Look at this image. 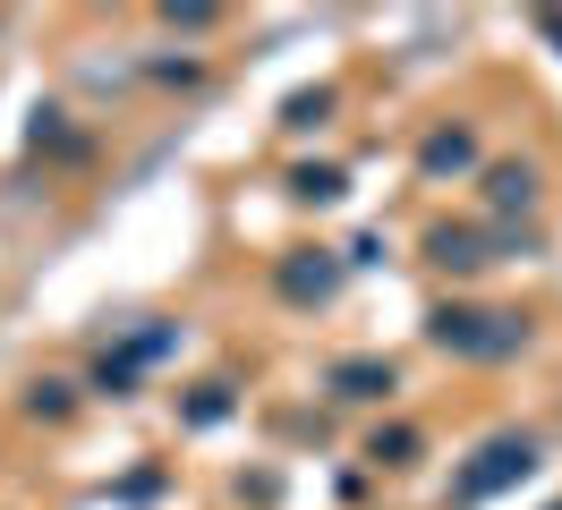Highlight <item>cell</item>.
Wrapping results in <instances>:
<instances>
[{"label": "cell", "mask_w": 562, "mask_h": 510, "mask_svg": "<svg viewBox=\"0 0 562 510\" xmlns=\"http://www.w3.org/2000/svg\"><path fill=\"white\" fill-rule=\"evenodd\" d=\"M435 332H443V349H469V358H503V349L520 340V324H503V315H435Z\"/></svg>", "instance_id": "1"}, {"label": "cell", "mask_w": 562, "mask_h": 510, "mask_svg": "<svg viewBox=\"0 0 562 510\" xmlns=\"http://www.w3.org/2000/svg\"><path fill=\"white\" fill-rule=\"evenodd\" d=\"M528 460H537V451H528V442H494L486 460H477V468L460 476V502H486L494 485H512V476H528Z\"/></svg>", "instance_id": "2"}, {"label": "cell", "mask_w": 562, "mask_h": 510, "mask_svg": "<svg viewBox=\"0 0 562 510\" xmlns=\"http://www.w3.org/2000/svg\"><path fill=\"white\" fill-rule=\"evenodd\" d=\"M333 383H341V392H358V400H367V392H392V366H341V374H333Z\"/></svg>", "instance_id": "3"}, {"label": "cell", "mask_w": 562, "mask_h": 510, "mask_svg": "<svg viewBox=\"0 0 562 510\" xmlns=\"http://www.w3.org/2000/svg\"><path fill=\"white\" fill-rule=\"evenodd\" d=\"M426 162L443 170V162H469V136H435V145H426Z\"/></svg>", "instance_id": "4"}, {"label": "cell", "mask_w": 562, "mask_h": 510, "mask_svg": "<svg viewBox=\"0 0 562 510\" xmlns=\"http://www.w3.org/2000/svg\"><path fill=\"white\" fill-rule=\"evenodd\" d=\"M494 204H528V170H503V179H494Z\"/></svg>", "instance_id": "5"}]
</instances>
